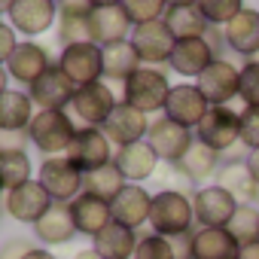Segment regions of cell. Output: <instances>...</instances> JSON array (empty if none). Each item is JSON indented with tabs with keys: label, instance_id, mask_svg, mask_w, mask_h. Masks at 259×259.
I'll list each match as a JSON object with an SVG mask.
<instances>
[{
	"label": "cell",
	"instance_id": "obj_1",
	"mask_svg": "<svg viewBox=\"0 0 259 259\" xmlns=\"http://www.w3.org/2000/svg\"><path fill=\"white\" fill-rule=\"evenodd\" d=\"M150 232L177 238L195 232V207L192 195L177 189H159L153 192V210H150Z\"/></svg>",
	"mask_w": 259,
	"mask_h": 259
},
{
	"label": "cell",
	"instance_id": "obj_2",
	"mask_svg": "<svg viewBox=\"0 0 259 259\" xmlns=\"http://www.w3.org/2000/svg\"><path fill=\"white\" fill-rule=\"evenodd\" d=\"M171 95V79L159 67L141 64L122 85V101L132 104L141 113H165V101Z\"/></svg>",
	"mask_w": 259,
	"mask_h": 259
},
{
	"label": "cell",
	"instance_id": "obj_3",
	"mask_svg": "<svg viewBox=\"0 0 259 259\" xmlns=\"http://www.w3.org/2000/svg\"><path fill=\"white\" fill-rule=\"evenodd\" d=\"M73 135H76V128H73V119L67 116V110H37L28 125L31 144L46 156L67 153Z\"/></svg>",
	"mask_w": 259,
	"mask_h": 259
},
{
	"label": "cell",
	"instance_id": "obj_4",
	"mask_svg": "<svg viewBox=\"0 0 259 259\" xmlns=\"http://www.w3.org/2000/svg\"><path fill=\"white\" fill-rule=\"evenodd\" d=\"M195 141L217 150L220 156L241 144V110L235 107H210L201 125L195 128Z\"/></svg>",
	"mask_w": 259,
	"mask_h": 259
},
{
	"label": "cell",
	"instance_id": "obj_5",
	"mask_svg": "<svg viewBox=\"0 0 259 259\" xmlns=\"http://www.w3.org/2000/svg\"><path fill=\"white\" fill-rule=\"evenodd\" d=\"M201 95L207 98L210 107H232V101L241 92V64L232 58H213L210 67L195 79Z\"/></svg>",
	"mask_w": 259,
	"mask_h": 259
},
{
	"label": "cell",
	"instance_id": "obj_6",
	"mask_svg": "<svg viewBox=\"0 0 259 259\" xmlns=\"http://www.w3.org/2000/svg\"><path fill=\"white\" fill-rule=\"evenodd\" d=\"M192 207H195V229H229L235 210H238V198L232 192H226L217 183L198 186L192 195Z\"/></svg>",
	"mask_w": 259,
	"mask_h": 259
},
{
	"label": "cell",
	"instance_id": "obj_7",
	"mask_svg": "<svg viewBox=\"0 0 259 259\" xmlns=\"http://www.w3.org/2000/svg\"><path fill=\"white\" fill-rule=\"evenodd\" d=\"M58 67L64 70V76L79 89L89 82H101L104 79V49L98 43H76V46H64Z\"/></svg>",
	"mask_w": 259,
	"mask_h": 259
},
{
	"label": "cell",
	"instance_id": "obj_8",
	"mask_svg": "<svg viewBox=\"0 0 259 259\" xmlns=\"http://www.w3.org/2000/svg\"><path fill=\"white\" fill-rule=\"evenodd\" d=\"M64 156L82 174H89V171H98V168L113 162V144L104 135V128H85L82 125V128H76V135H73V141H70Z\"/></svg>",
	"mask_w": 259,
	"mask_h": 259
},
{
	"label": "cell",
	"instance_id": "obj_9",
	"mask_svg": "<svg viewBox=\"0 0 259 259\" xmlns=\"http://www.w3.org/2000/svg\"><path fill=\"white\" fill-rule=\"evenodd\" d=\"M147 144L156 150V156L165 162V165H177L189 147L195 144V132H189V128L171 122L168 116H159L150 122V132H147Z\"/></svg>",
	"mask_w": 259,
	"mask_h": 259
},
{
	"label": "cell",
	"instance_id": "obj_10",
	"mask_svg": "<svg viewBox=\"0 0 259 259\" xmlns=\"http://www.w3.org/2000/svg\"><path fill=\"white\" fill-rule=\"evenodd\" d=\"M116 95L113 89L101 79V82H89V85H79L73 101H70V110L79 122H85V128H104V122L110 119V113L116 110Z\"/></svg>",
	"mask_w": 259,
	"mask_h": 259
},
{
	"label": "cell",
	"instance_id": "obj_11",
	"mask_svg": "<svg viewBox=\"0 0 259 259\" xmlns=\"http://www.w3.org/2000/svg\"><path fill=\"white\" fill-rule=\"evenodd\" d=\"M82 171L67 159V156H49L40 165V183L43 189L52 195V201L70 204L79 192H82Z\"/></svg>",
	"mask_w": 259,
	"mask_h": 259
},
{
	"label": "cell",
	"instance_id": "obj_12",
	"mask_svg": "<svg viewBox=\"0 0 259 259\" xmlns=\"http://www.w3.org/2000/svg\"><path fill=\"white\" fill-rule=\"evenodd\" d=\"M132 46H135L141 64L159 67V64H168L171 61V52L177 46V37L171 34V28L162 19V22H150V25H135Z\"/></svg>",
	"mask_w": 259,
	"mask_h": 259
},
{
	"label": "cell",
	"instance_id": "obj_13",
	"mask_svg": "<svg viewBox=\"0 0 259 259\" xmlns=\"http://www.w3.org/2000/svg\"><path fill=\"white\" fill-rule=\"evenodd\" d=\"M207 110H210V104H207V98L201 95V89L195 82H177V85H171V95L165 101L162 116H168L171 122L195 132L201 125V119L207 116Z\"/></svg>",
	"mask_w": 259,
	"mask_h": 259
},
{
	"label": "cell",
	"instance_id": "obj_14",
	"mask_svg": "<svg viewBox=\"0 0 259 259\" xmlns=\"http://www.w3.org/2000/svg\"><path fill=\"white\" fill-rule=\"evenodd\" d=\"M52 204H55V201H52V195L43 189L40 180H31V183H25V186H19V189H10V192L4 195L7 213H10L16 223H28V226L40 223L43 213H46Z\"/></svg>",
	"mask_w": 259,
	"mask_h": 259
},
{
	"label": "cell",
	"instance_id": "obj_15",
	"mask_svg": "<svg viewBox=\"0 0 259 259\" xmlns=\"http://www.w3.org/2000/svg\"><path fill=\"white\" fill-rule=\"evenodd\" d=\"M147 132H150V116L135 110L132 104H125V101H119L116 110L110 113V119L104 122V135L116 147L141 144V141H147Z\"/></svg>",
	"mask_w": 259,
	"mask_h": 259
},
{
	"label": "cell",
	"instance_id": "obj_16",
	"mask_svg": "<svg viewBox=\"0 0 259 259\" xmlns=\"http://www.w3.org/2000/svg\"><path fill=\"white\" fill-rule=\"evenodd\" d=\"M132 19L128 13L119 7H92L89 13V37L98 46H110V43H122V40H132Z\"/></svg>",
	"mask_w": 259,
	"mask_h": 259
},
{
	"label": "cell",
	"instance_id": "obj_17",
	"mask_svg": "<svg viewBox=\"0 0 259 259\" xmlns=\"http://www.w3.org/2000/svg\"><path fill=\"white\" fill-rule=\"evenodd\" d=\"M113 220L128 226V229H141L150 223V210H153V192L144 189V183H128L113 201H110Z\"/></svg>",
	"mask_w": 259,
	"mask_h": 259
},
{
	"label": "cell",
	"instance_id": "obj_18",
	"mask_svg": "<svg viewBox=\"0 0 259 259\" xmlns=\"http://www.w3.org/2000/svg\"><path fill=\"white\" fill-rule=\"evenodd\" d=\"M223 37H226V49L241 58V61H250L259 55V10H244L238 13L226 28H223Z\"/></svg>",
	"mask_w": 259,
	"mask_h": 259
},
{
	"label": "cell",
	"instance_id": "obj_19",
	"mask_svg": "<svg viewBox=\"0 0 259 259\" xmlns=\"http://www.w3.org/2000/svg\"><path fill=\"white\" fill-rule=\"evenodd\" d=\"M31 101L40 107V110H67L73 95H76V85L64 76V70L58 64H52L37 82H31Z\"/></svg>",
	"mask_w": 259,
	"mask_h": 259
},
{
	"label": "cell",
	"instance_id": "obj_20",
	"mask_svg": "<svg viewBox=\"0 0 259 259\" xmlns=\"http://www.w3.org/2000/svg\"><path fill=\"white\" fill-rule=\"evenodd\" d=\"M55 16H58L55 0H16L10 10V25H13V31H19L25 37H37L52 28Z\"/></svg>",
	"mask_w": 259,
	"mask_h": 259
},
{
	"label": "cell",
	"instance_id": "obj_21",
	"mask_svg": "<svg viewBox=\"0 0 259 259\" xmlns=\"http://www.w3.org/2000/svg\"><path fill=\"white\" fill-rule=\"evenodd\" d=\"M213 58H217V52H213V46H210L204 37H195V40H177L168 67H171L177 76H183V79H198V76L210 67Z\"/></svg>",
	"mask_w": 259,
	"mask_h": 259
},
{
	"label": "cell",
	"instance_id": "obj_22",
	"mask_svg": "<svg viewBox=\"0 0 259 259\" xmlns=\"http://www.w3.org/2000/svg\"><path fill=\"white\" fill-rule=\"evenodd\" d=\"M113 162L125 174L128 183H144V180L156 177L162 159L156 156V150L147 141H141V144H132V147H119L116 156H113Z\"/></svg>",
	"mask_w": 259,
	"mask_h": 259
},
{
	"label": "cell",
	"instance_id": "obj_23",
	"mask_svg": "<svg viewBox=\"0 0 259 259\" xmlns=\"http://www.w3.org/2000/svg\"><path fill=\"white\" fill-rule=\"evenodd\" d=\"M70 213H73L76 232H79V235H89V238H95L98 232H104V229L113 223L110 201H104V198H98V195H89V192H79V195L70 201Z\"/></svg>",
	"mask_w": 259,
	"mask_h": 259
},
{
	"label": "cell",
	"instance_id": "obj_24",
	"mask_svg": "<svg viewBox=\"0 0 259 259\" xmlns=\"http://www.w3.org/2000/svg\"><path fill=\"white\" fill-rule=\"evenodd\" d=\"M73 235H79V232H76L70 204H61V201H55V204L43 213V220L34 223V238H37L40 244H49V247L67 244Z\"/></svg>",
	"mask_w": 259,
	"mask_h": 259
},
{
	"label": "cell",
	"instance_id": "obj_25",
	"mask_svg": "<svg viewBox=\"0 0 259 259\" xmlns=\"http://www.w3.org/2000/svg\"><path fill=\"white\" fill-rule=\"evenodd\" d=\"M241 244L229 229H195L189 259H238Z\"/></svg>",
	"mask_w": 259,
	"mask_h": 259
},
{
	"label": "cell",
	"instance_id": "obj_26",
	"mask_svg": "<svg viewBox=\"0 0 259 259\" xmlns=\"http://www.w3.org/2000/svg\"><path fill=\"white\" fill-rule=\"evenodd\" d=\"M138 241L141 235L135 229H128L122 223H110L104 232H98L92 238V247L104 256V259H135V250H138Z\"/></svg>",
	"mask_w": 259,
	"mask_h": 259
},
{
	"label": "cell",
	"instance_id": "obj_27",
	"mask_svg": "<svg viewBox=\"0 0 259 259\" xmlns=\"http://www.w3.org/2000/svg\"><path fill=\"white\" fill-rule=\"evenodd\" d=\"M174 168H177L183 177H189L195 186H207V180L217 177V171L223 168V156H220L217 150L204 147L201 141H195V144L189 147V153H186Z\"/></svg>",
	"mask_w": 259,
	"mask_h": 259
},
{
	"label": "cell",
	"instance_id": "obj_28",
	"mask_svg": "<svg viewBox=\"0 0 259 259\" xmlns=\"http://www.w3.org/2000/svg\"><path fill=\"white\" fill-rule=\"evenodd\" d=\"M89 0H64L58 10V40L64 46H76V43H89Z\"/></svg>",
	"mask_w": 259,
	"mask_h": 259
},
{
	"label": "cell",
	"instance_id": "obj_29",
	"mask_svg": "<svg viewBox=\"0 0 259 259\" xmlns=\"http://www.w3.org/2000/svg\"><path fill=\"white\" fill-rule=\"evenodd\" d=\"M49 67H52L49 52H46L43 46H37V43H19V49H16L13 58L7 61L10 76H16L19 82H28V85L37 82Z\"/></svg>",
	"mask_w": 259,
	"mask_h": 259
},
{
	"label": "cell",
	"instance_id": "obj_30",
	"mask_svg": "<svg viewBox=\"0 0 259 259\" xmlns=\"http://www.w3.org/2000/svg\"><path fill=\"white\" fill-rule=\"evenodd\" d=\"M217 186H223L226 192H232L238 198V204H256L259 195V183L253 180L247 162H223V168L213 177Z\"/></svg>",
	"mask_w": 259,
	"mask_h": 259
},
{
	"label": "cell",
	"instance_id": "obj_31",
	"mask_svg": "<svg viewBox=\"0 0 259 259\" xmlns=\"http://www.w3.org/2000/svg\"><path fill=\"white\" fill-rule=\"evenodd\" d=\"M34 119V101L25 92H4L0 95V132H28Z\"/></svg>",
	"mask_w": 259,
	"mask_h": 259
},
{
	"label": "cell",
	"instance_id": "obj_32",
	"mask_svg": "<svg viewBox=\"0 0 259 259\" xmlns=\"http://www.w3.org/2000/svg\"><path fill=\"white\" fill-rule=\"evenodd\" d=\"M101 49H104V79H110V82L125 85V79L141 67V58H138L132 40L110 43V46H101Z\"/></svg>",
	"mask_w": 259,
	"mask_h": 259
},
{
	"label": "cell",
	"instance_id": "obj_33",
	"mask_svg": "<svg viewBox=\"0 0 259 259\" xmlns=\"http://www.w3.org/2000/svg\"><path fill=\"white\" fill-rule=\"evenodd\" d=\"M165 25L171 28V34L177 40H195V37H204L210 31L207 19L201 16V10L192 4V7H168L165 13Z\"/></svg>",
	"mask_w": 259,
	"mask_h": 259
},
{
	"label": "cell",
	"instance_id": "obj_34",
	"mask_svg": "<svg viewBox=\"0 0 259 259\" xmlns=\"http://www.w3.org/2000/svg\"><path fill=\"white\" fill-rule=\"evenodd\" d=\"M125 186H128V180H125V174L116 168V162H110V165H104V168H98V171H89V174L82 177V192L98 195V198H104V201H113Z\"/></svg>",
	"mask_w": 259,
	"mask_h": 259
},
{
	"label": "cell",
	"instance_id": "obj_35",
	"mask_svg": "<svg viewBox=\"0 0 259 259\" xmlns=\"http://www.w3.org/2000/svg\"><path fill=\"white\" fill-rule=\"evenodd\" d=\"M31 183V159L25 150H0V186L4 192Z\"/></svg>",
	"mask_w": 259,
	"mask_h": 259
},
{
	"label": "cell",
	"instance_id": "obj_36",
	"mask_svg": "<svg viewBox=\"0 0 259 259\" xmlns=\"http://www.w3.org/2000/svg\"><path fill=\"white\" fill-rule=\"evenodd\" d=\"M229 232L235 235L238 244L259 241V204H238V210L229 223Z\"/></svg>",
	"mask_w": 259,
	"mask_h": 259
},
{
	"label": "cell",
	"instance_id": "obj_37",
	"mask_svg": "<svg viewBox=\"0 0 259 259\" xmlns=\"http://www.w3.org/2000/svg\"><path fill=\"white\" fill-rule=\"evenodd\" d=\"M201 10V16L207 19V25H217V28H226L238 13H244V0H198L195 4Z\"/></svg>",
	"mask_w": 259,
	"mask_h": 259
},
{
	"label": "cell",
	"instance_id": "obj_38",
	"mask_svg": "<svg viewBox=\"0 0 259 259\" xmlns=\"http://www.w3.org/2000/svg\"><path fill=\"white\" fill-rule=\"evenodd\" d=\"M122 10L128 13L132 25H150L165 19L168 0H122Z\"/></svg>",
	"mask_w": 259,
	"mask_h": 259
},
{
	"label": "cell",
	"instance_id": "obj_39",
	"mask_svg": "<svg viewBox=\"0 0 259 259\" xmlns=\"http://www.w3.org/2000/svg\"><path fill=\"white\" fill-rule=\"evenodd\" d=\"M135 259H177V256H174L171 238L156 235V232H147V235H141V241H138Z\"/></svg>",
	"mask_w": 259,
	"mask_h": 259
},
{
	"label": "cell",
	"instance_id": "obj_40",
	"mask_svg": "<svg viewBox=\"0 0 259 259\" xmlns=\"http://www.w3.org/2000/svg\"><path fill=\"white\" fill-rule=\"evenodd\" d=\"M238 101L244 107H259V58L241 61V92Z\"/></svg>",
	"mask_w": 259,
	"mask_h": 259
},
{
	"label": "cell",
	"instance_id": "obj_41",
	"mask_svg": "<svg viewBox=\"0 0 259 259\" xmlns=\"http://www.w3.org/2000/svg\"><path fill=\"white\" fill-rule=\"evenodd\" d=\"M241 147H247L250 153L259 150V107L241 110Z\"/></svg>",
	"mask_w": 259,
	"mask_h": 259
},
{
	"label": "cell",
	"instance_id": "obj_42",
	"mask_svg": "<svg viewBox=\"0 0 259 259\" xmlns=\"http://www.w3.org/2000/svg\"><path fill=\"white\" fill-rule=\"evenodd\" d=\"M19 49V40H16V31H13V25H7V22H0V64L7 67V61L13 58V52Z\"/></svg>",
	"mask_w": 259,
	"mask_h": 259
},
{
	"label": "cell",
	"instance_id": "obj_43",
	"mask_svg": "<svg viewBox=\"0 0 259 259\" xmlns=\"http://www.w3.org/2000/svg\"><path fill=\"white\" fill-rule=\"evenodd\" d=\"M31 247H34V244H28V241H22V238H16V241H10V244H4V250H0V259H25Z\"/></svg>",
	"mask_w": 259,
	"mask_h": 259
},
{
	"label": "cell",
	"instance_id": "obj_44",
	"mask_svg": "<svg viewBox=\"0 0 259 259\" xmlns=\"http://www.w3.org/2000/svg\"><path fill=\"white\" fill-rule=\"evenodd\" d=\"M25 141H31L28 132H0V150H22Z\"/></svg>",
	"mask_w": 259,
	"mask_h": 259
},
{
	"label": "cell",
	"instance_id": "obj_45",
	"mask_svg": "<svg viewBox=\"0 0 259 259\" xmlns=\"http://www.w3.org/2000/svg\"><path fill=\"white\" fill-rule=\"evenodd\" d=\"M238 259H259V241L241 244V253H238Z\"/></svg>",
	"mask_w": 259,
	"mask_h": 259
},
{
	"label": "cell",
	"instance_id": "obj_46",
	"mask_svg": "<svg viewBox=\"0 0 259 259\" xmlns=\"http://www.w3.org/2000/svg\"><path fill=\"white\" fill-rule=\"evenodd\" d=\"M25 259H58V256H55L52 250H46V247H31Z\"/></svg>",
	"mask_w": 259,
	"mask_h": 259
},
{
	"label": "cell",
	"instance_id": "obj_47",
	"mask_svg": "<svg viewBox=\"0 0 259 259\" xmlns=\"http://www.w3.org/2000/svg\"><path fill=\"white\" fill-rule=\"evenodd\" d=\"M247 168H250V174H253V180L259 183V150H253V153L247 156Z\"/></svg>",
	"mask_w": 259,
	"mask_h": 259
},
{
	"label": "cell",
	"instance_id": "obj_48",
	"mask_svg": "<svg viewBox=\"0 0 259 259\" xmlns=\"http://www.w3.org/2000/svg\"><path fill=\"white\" fill-rule=\"evenodd\" d=\"M73 259H104V256H101V253H98L95 247H89V250H79V253H76Z\"/></svg>",
	"mask_w": 259,
	"mask_h": 259
},
{
	"label": "cell",
	"instance_id": "obj_49",
	"mask_svg": "<svg viewBox=\"0 0 259 259\" xmlns=\"http://www.w3.org/2000/svg\"><path fill=\"white\" fill-rule=\"evenodd\" d=\"M7 79H10V70H7L4 64H0V95H4V92H10V89H7Z\"/></svg>",
	"mask_w": 259,
	"mask_h": 259
},
{
	"label": "cell",
	"instance_id": "obj_50",
	"mask_svg": "<svg viewBox=\"0 0 259 259\" xmlns=\"http://www.w3.org/2000/svg\"><path fill=\"white\" fill-rule=\"evenodd\" d=\"M122 0H89V7H119Z\"/></svg>",
	"mask_w": 259,
	"mask_h": 259
},
{
	"label": "cell",
	"instance_id": "obj_51",
	"mask_svg": "<svg viewBox=\"0 0 259 259\" xmlns=\"http://www.w3.org/2000/svg\"><path fill=\"white\" fill-rule=\"evenodd\" d=\"M13 4H16V0H0V16H10Z\"/></svg>",
	"mask_w": 259,
	"mask_h": 259
},
{
	"label": "cell",
	"instance_id": "obj_52",
	"mask_svg": "<svg viewBox=\"0 0 259 259\" xmlns=\"http://www.w3.org/2000/svg\"><path fill=\"white\" fill-rule=\"evenodd\" d=\"M198 0H168V7H192Z\"/></svg>",
	"mask_w": 259,
	"mask_h": 259
},
{
	"label": "cell",
	"instance_id": "obj_53",
	"mask_svg": "<svg viewBox=\"0 0 259 259\" xmlns=\"http://www.w3.org/2000/svg\"><path fill=\"white\" fill-rule=\"evenodd\" d=\"M4 195H7V192H4V186H0V198H4Z\"/></svg>",
	"mask_w": 259,
	"mask_h": 259
},
{
	"label": "cell",
	"instance_id": "obj_54",
	"mask_svg": "<svg viewBox=\"0 0 259 259\" xmlns=\"http://www.w3.org/2000/svg\"><path fill=\"white\" fill-rule=\"evenodd\" d=\"M256 204H259V195H256Z\"/></svg>",
	"mask_w": 259,
	"mask_h": 259
},
{
	"label": "cell",
	"instance_id": "obj_55",
	"mask_svg": "<svg viewBox=\"0 0 259 259\" xmlns=\"http://www.w3.org/2000/svg\"><path fill=\"white\" fill-rule=\"evenodd\" d=\"M55 4H58V0H55ZM61 4H64V0H61Z\"/></svg>",
	"mask_w": 259,
	"mask_h": 259
},
{
	"label": "cell",
	"instance_id": "obj_56",
	"mask_svg": "<svg viewBox=\"0 0 259 259\" xmlns=\"http://www.w3.org/2000/svg\"><path fill=\"white\" fill-rule=\"evenodd\" d=\"M256 58H259V55H256Z\"/></svg>",
	"mask_w": 259,
	"mask_h": 259
}]
</instances>
